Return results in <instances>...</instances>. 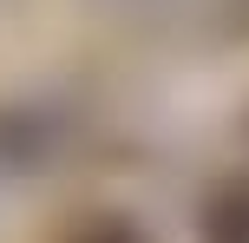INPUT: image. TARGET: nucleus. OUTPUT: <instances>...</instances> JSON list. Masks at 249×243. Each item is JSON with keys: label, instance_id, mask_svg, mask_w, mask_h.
I'll return each instance as SVG.
<instances>
[{"label": "nucleus", "instance_id": "2", "mask_svg": "<svg viewBox=\"0 0 249 243\" xmlns=\"http://www.w3.org/2000/svg\"><path fill=\"white\" fill-rule=\"evenodd\" d=\"M79 243H138V230H124V224H92Z\"/></svg>", "mask_w": 249, "mask_h": 243}, {"label": "nucleus", "instance_id": "1", "mask_svg": "<svg viewBox=\"0 0 249 243\" xmlns=\"http://www.w3.org/2000/svg\"><path fill=\"white\" fill-rule=\"evenodd\" d=\"M210 243H249V191H223V197H216Z\"/></svg>", "mask_w": 249, "mask_h": 243}]
</instances>
